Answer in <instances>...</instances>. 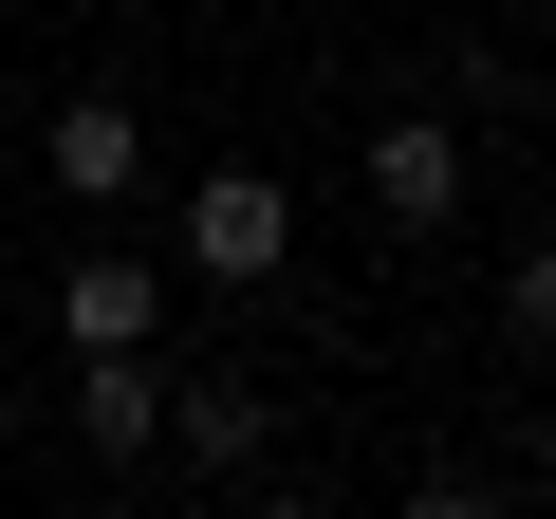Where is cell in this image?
<instances>
[{
	"instance_id": "obj_1",
	"label": "cell",
	"mask_w": 556,
	"mask_h": 519,
	"mask_svg": "<svg viewBox=\"0 0 556 519\" xmlns=\"http://www.w3.org/2000/svg\"><path fill=\"white\" fill-rule=\"evenodd\" d=\"M278 260H298V204H278L260 167H204V186H186V279H223V298H260Z\"/></svg>"
},
{
	"instance_id": "obj_2",
	"label": "cell",
	"mask_w": 556,
	"mask_h": 519,
	"mask_svg": "<svg viewBox=\"0 0 556 519\" xmlns=\"http://www.w3.org/2000/svg\"><path fill=\"white\" fill-rule=\"evenodd\" d=\"M38 167H56V204H130L149 112H130V93H56V112H38Z\"/></svg>"
},
{
	"instance_id": "obj_3",
	"label": "cell",
	"mask_w": 556,
	"mask_h": 519,
	"mask_svg": "<svg viewBox=\"0 0 556 519\" xmlns=\"http://www.w3.org/2000/svg\"><path fill=\"white\" fill-rule=\"evenodd\" d=\"M371 223H408V241H427V223H464V130H445V112L371 130Z\"/></svg>"
},
{
	"instance_id": "obj_4",
	"label": "cell",
	"mask_w": 556,
	"mask_h": 519,
	"mask_svg": "<svg viewBox=\"0 0 556 519\" xmlns=\"http://www.w3.org/2000/svg\"><path fill=\"white\" fill-rule=\"evenodd\" d=\"M75 445H93V464H149V445H167V371H149V334H130V353H75Z\"/></svg>"
},
{
	"instance_id": "obj_5",
	"label": "cell",
	"mask_w": 556,
	"mask_h": 519,
	"mask_svg": "<svg viewBox=\"0 0 556 519\" xmlns=\"http://www.w3.org/2000/svg\"><path fill=\"white\" fill-rule=\"evenodd\" d=\"M149 316H167V279H149V260H75V279H56V334H75V353H130Z\"/></svg>"
},
{
	"instance_id": "obj_6",
	"label": "cell",
	"mask_w": 556,
	"mask_h": 519,
	"mask_svg": "<svg viewBox=\"0 0 556 519\" xmlns=\"http://www.w3.org/2000/svg\"><path fill=\"white\" fill-rule=\"evenodd\" d=\"M260 427H278V408H260L241 371H167V445H186V464H260Z\"/></svg>"
},
{
	"instance_id": "obj_7",
	"label": "cell",
	"mask_w": 556,
	"mask_h": 519,
	"mask_svg": "<svg viewBox=\"0 0 556 519\" xmlns=\"http://www.w3.org/2000/svg\"><path fill=\"white\" fill-rule=\"evenodd\" d=\"M501 316H519V353H556V241H538L519 279H501Z\"/></svg>"
}]
</instances>
